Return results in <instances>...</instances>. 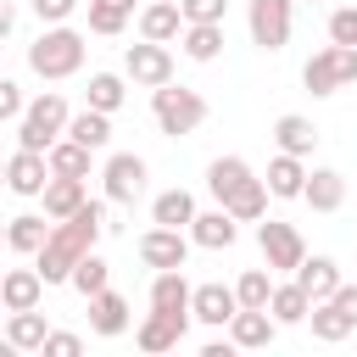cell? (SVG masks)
Returning <instances> with one entry per match:
<instances>
[{
	"label": "cell",
	"instance_id": "6da1fadb",
	"mask_svg": "<svg viewBox=\"0 0 357 357\" xmlns=\"http://www.w3.org/2000/svg\"><path fill=\"white\" fill-rule=\"evenodd\" d=\"M100 229H106V206H100V201H84V212H78V218L56 223V234H50V240H45V251H39V273H45V284L73 279V268L95 251Z\"/></svg>",
	"mask_w": 357,
	"mask_h": 357
},
{
	"label": "cell",
	"instance_id": "7a4b0ae2",
	"mask_svg": "<svg viewBox=\"0 0 357 357\" xmlns=\"http://www.w3.org/2000/svg\"><path fill=\"white\" fill-rule=\"evenodd\" d=\"M28 67L39 73V78H73L78 67H84V33L78 28H45L33 45H28Z\"/></svg>",
	"mask_w": 357,
	"mask_h": 357
},
{
	"label": "cell",
	"instance_id": "3957f363",
	"mask_svg": "<svg viewBox=\"0 0 357 357\" xmlns=\"http://www.w3.org/2000/svg\"><path fill=\"white\" fill-rule=\"evenodd\" d=\"M67 100L61 95H39V100H28V112H22V123H17V151H50L61 134H67Z\"/></svg>",
	"mask_w": 357,
	"mask_h": 357
},
{
	"label": "cell",
	"instance_id": "277c9868",
	"mask_svg": "<svg viewBox=\"0 0 357 357\" xmlns=\"http://www.w3.org/2000/svg\"><path fill=\"white\" fill-rule=\"evenodd\" d=\"M151 112H156V128L162 134H195L201 123H206V100L195 95V89H173V84H162V89H151Z\"/></svg>",
	"mask_w": 357,
	"mask_h": 357
},
{
	"label": "cell",
	"instance_id": "5b68a950",
	"mask_svg": "<svg viewBox=\"0 0 357 357\" xmlns=\"http://www.w3.org/2000/svg\"><path fill=\"white\" fill-rule=\"evenodd\" d=\"M301 84H307L312 95H335V89L357 84V50H351V45H324V50L301 67Z\"/></svg>",
	"mask_w": 357,
	"mask_h": 357
},
{
	"label": "cell",
	"instance_id": "8992f818",
	"mask_svg": "<svg viewBox=\"0 0 357 357\" xmlns=\"http://www.w3.org/2000/svg\"><path fill=\"white\" fill-rule=\"evenodd\" d=\"M257 245H262V257H268L273 273H296V268L307 262V240H301L290 223H279V218L257 223Z\"/></svg>",
	"mask_w": 357,
	"mask_h": 357
},
{
	"label": "cell",
	"instance_id": "52a82bcc",
	"mask_svg": "<svg viewBox=\"0 0 357 357\" xmlns=\"http://www.w3.org/2000/svg\"><path fill=\"white\" fill-rule=\"evenodd\" d=\"M123 67H128V78H134V84H145V89H162V84H173V50H167V45H151V39H139V45H128Z\"/></svg>",
	"mask_w": 357,
	"mask_h": 357
},
{
	"label": "cell",
	"instance_id": "ba28073f",
	"mask_svg": "<svg viewBox=\"0 0 357 357\" xmlns=\"http://www.w3.org/2000/svg\"><path fill=\"white\" fill-rule=\"evenodd\" d=\"M184 257H190V240L178 234V229H145L139 234V262L145 268H156V273H173V268H184Z\"/></svg>",
	"mask_w": 357,
	"mask_h": 357
},
{
	"label": "cell",
	"instance_id": "9c48e42d",
	"mask_svg": "<svg viewBox=\"0 0 357 357\" xmlns=\"http://www.w3.org/2000/svg\"><path fill=\"white\" fill-rule=\"evenodd\" d=\"M245 22H251V39L262 50H284V39H290V0H251Z\"/></svg>",
	"mask_w": 357,
	"mask_h": 357
},
{
	"label": "cell",
	"instance_id": "30bf717a",
	"mask_svg": "<svg viewBox=\"0 0 357 357\" xmlns=\"http://www.w3.org/2000/svg\"><path fill=\"white\" fill-rule=\"evenodd\" d=\"M50 156L45 151H11V162H6V184L17 190V195H45L50 190Z\"/></svg>",
	"mask_w": 357,
	"mask_h": 357
},
{
	"label": "cell",
	"instance_id": "8fae6325",
	"mask_svg": "<svg viewBox=\"0 0 357 357\" xmlns=\"http://www.w3.org/2000/svg\"><path fill=\"white\" fill-rule=\"evenodd\" d=\"M139 195H145V162H139L134 151L112 156V162H106V201H117V206H134Z\"/></svg>",
	"mask_w": 357,
	"mask_h": 357
},
{
	"label": "cell",
	"instance_id": "7c38bea8",
	"mask_svg": "<svg viewBox=\"0 0 357 357\" xmlns=\"http://www.w3.org/2000/svg\"><path fill=\"white\" fill-rule=\"evenodd\" d=\"M184 329H190V318H173V312H156V307H151V318L134 329V340H139L145 357H167V351L184 340Z\"/></svg>",
	"mask_w": 357,
	"mask_h": 357
},
{
	"label": "cell",
	"instance_id": "4fadbf2b",
	"mask_svg": "<svg viewBox=\"0 0 357 357\" xmlns=\"http://www.w3.org/2000/svg\"><path fill=\"white\" fill-rule=\"evenodd\" d=\"M184 6H173V0H151L145 11H139V39H151V45H167V39H184Z\"/></svg>",
	"mask_w": 357,
	"mask_h": 357
},
{
	"label": "cell",
	"instance_id": "5bb4252c",
	"mask_svg": "<svg viewBox=\"0 0 357 357\" xmlns=\"http://www.w3.org/2000/svg\"><path fill=\"white\" fill-rule=\"evenodd\" d=\"M39 296H45V273H39V268H11V273L0 279V301H6V312H33Z\"/></svg>",
	"mask_w": 357,
	"mask_h": 357
},
{
	"label": "cell",
	"instance_id": "9a60e30c",
	"mask_svg": "<svg viewBox=\"0 0 357 357\" xmlns=\"http://www.w3.org/2000/svg\"><path fill=\"white\" fill-rule=\"evenodd\" d=\"M190 312H195L201 324L223 329V324H234V312H240V296H234L229 284H195V301H190Z\"/></svg>",
	"mask_w": 357,
	"mask_h": 357
},
{
	"label": "cell",
	"instance_id": "2e32d148",
	"mask_svg": "<svg viewBox=\"0 0 357 357\" xmlns=\"http://www.w3.org/2000/svg\"><path fill=\"white\" fill-rule=\"evenodd\" d=\"M190 301H195V290L184 284V268H173V273H156V279H151V307H156V312L195 318V312H190Z\"/></svg>",
	"mask_w": 357,
	"mask_h": 357
},
{
	"label": "cell",
	"instance_id": "e0dca14e",
	"mask_svg": "<svg viewBox=\"0 0 357 357\" xmlns=\"http://www.w3.org/2000/svg\"><path fill=\"white\" fill-rule=\"evenodd\" d=\"M234 223H240V218H229L223 206H218V212H195V223H190V240H195L201 251H229V245H234V234H240Z\"/></svg>",
	"mask_w": 357,
	"mask_h": 357
},
{
	"label": "cell",
	"instance_id": "ac0fdd59",
	"mask_svg": "<svg viewBox=\"0 0 357 357\" xmlns=\"http://www.w3.org/2000/svg\"><path fill=\"white\" fill-rule=\"evenodd\" d=\"M296 284H301V290L312 296V307H318V301H329V296L340 290V262H335V257H307V262L296 268Z\"/></svg>",
	"mask_w": 357,
	"mask_h": 357
},
{
	"label": "cell",
	"instance_id": "d6986e66",
	"mask_svg": "<svg viewBox=\"0 0 357 357\" xmlns=\"http://www.w3.org/2000/svg\"><path fill=\"white\" fill-rule=\"evenodd\" d=\"M245 184H251V167H245L240 156H218V162L206 167V190L218 195V206H229V201H234Z\"/></svg>",
	"mask_w": 357,
	"mask_h": 357
},
{
	"label": "cell",
	"instance_id": "ffe728a7",
	"mask_svg": "<svg viewBox=\"0 0 357 357\" xmlns=\"http://www.w3.org/2000/svg\"><path fill=\"white\" fill-rule=\"evenodd\" d=\"M307 324H312V340H324V346H335V340H346L351 329H357V318L329 296V301H318L312 312H307Z\"/></svg>",
	"mask_w": 357,
	"mask_h": 357
},
{
	"label": "cell",
	"instance_id": "44dd1931",
	"mask_svg": "<svg viewBox=\"0 0 357 357\" xmlns=\"http://www.w3.org/2000/svg\"><path fill=\"white\" fill-rule=\"evenodd\" d=\"M273 335H279V318H273V312H251V307H240V312H234V324H229V340H234V346H245V351L268 346Z\"/></svg>",
	"mask_w": 357,
	"mask_h": 357
},
{
	"label": "cell",
	"instance_id": "7402d4cb",
	"mask_svg": "<svg viewBox=\"0 0 357 357\" xmlns=\"http://www.w3.org/2000/svg\"><path fill=\"white\" fill-rule=\"evenodd\" d=\"M301 201H307L312 212H335V206L346 201V178H340L335 167H312V173H307V190H301Z\"/></svg>",
	"mask_w": 357,
	"mask_h": 357
},
{
	"label": "cell",
	"instance_id": "603a6c76",
	"mask_svg": "<svg viewBox=\"0 0 357 357\" xmlns=\"http://www.w3.org/2000/svg\"><path fill=\"white\" fill-rule=\"evenodd\" d=\"M84 178H50V190H45V218L50 223H67V218H78L84 212Z\"/></svg>",
	"mask_w": 357,
	"mask_h": 357
},
{
	"label": "cell",
	"instance_id": "cb8c5ba5",
	"mask_svg": "<svg viewBox=\"0 0 357 357\" xmlns=\"http://www.w3.org/2000/svg\"><path fill=\"white\" fill-rule=\"evenodd\" d=\"M50 234H56V223H45V218L22 212V218H11V229H6V245H11L17 257H39Z\"/></svg>",
	"mask_w": 357,
	"mask_h": 357
},
{
	"label": "cell",
	"instance_id": "d4e9b609",
	"mask_svg": "<svg viewBox=\"0 0 357 357\" xmlns=\"http://www.w3.org/2000/svg\"><path fill=\"white\" fill-rule=\"evenodd\" d=\"M273 139H279V151H284V156H307V151L318 145V128H312V117L284 112V117L273 123Z\"/></svg>",
	"mask_w": 357,
	"mask_h": 357
},
{
	"label": "cell",
	"instance_id": "484cf974",
	"mask_svg": "<svg viewBox=\"0 0 357 357\" xmlns=\"http://www.w3.org/2000/svg\"><path fill=\"white\" fill-rule=\"evenodd\" d=\"M268 190H273L279 201H296V195L307 190V167H301V156H284V151H279V156L268 162Z\"/></svg>",
	"mask_w": 357,
	"mask_h": 357
},
{
	"label": "cell",
	"instance_id": "4316f807",
	"mask_svg": "<svg viewBox=\"0 0 357 357\" xmlns=\"http://www.w3.org/2000/svg\"><path fill=\"white\" fill-rule=\"evenodd\" d=\"M89 329H95V335H123V329H128V301H123L117 290H100V296L89 301Z\"/></svg>",
	"mask_w": 357,
	"mask_h": 357
},
{
	"label": "cell",
	"instance_id": "83f0119b",
	"mask_svg": "<svg viewBox=\"0 0 357 357\" xmlns=\"http://www.w3.org/2000/svg\"><path fill=\"white\" fill-rule=\"evenodd\" d=\"M45 156H50V173H56V178H89V156H95V151L78 145V139H56Z\"/></svg>",
	"mask_w": 357,
	"mask_h": 357
},
{
	"label": "cell",
	"instance_id": "f1b7e54d",
	"mask_svg": "<svg viewBox=\"0 0 357 357\" xmlns=\"http://www.w3.org/2000/svg\"><path fill=\"white\" fill-rule=\"evenodd\" d=\"M268 312L279 318V324H307V312H312V296L290 279V284H273V301H268Z\"/></svg>",
	"mask_w": 357,
	"mask_h": 357
},
{
	"label": "cell",
	"instance_id": "f546056e",
	"mask_svg": "<svg viewBox=\"0 0 357 357\" xmlns=\"http://www.w3.org/2000/svg\"><path fill=\"white\" fill-rule=\"evenodd\" d=\"M67 139H78V145H89V151H100L106 139H112V117L106 112H95V106H84L73 123H67Z\"/></svg>",
	"mask_w": 357,
	"mask_h": 357
},
{
	"label": "cell",
	"instance_id": "4dcf8cb0",
	"mask_svg": "<svg viewBox=\"0 0 357 357\" xmlns=\"http://www.w3.org/2000/svg\"><path fill=\"white\" fill-rule=\"evenodd\" d=\"M223 50V22H190L184 28V56L190 61H212Z\"/></svg>",
	"mask_w": 357,
	"mask_h": 357
},
{
	"label": "cell",
	"instance_id": "1f68e13d",
	"mask_svg": "<svg viewBox=\"0 0 357 357\" xmlns=\"http://www.w3.org/2000/svg\"><path fill=\"white\" fill-rule=\"evenodd\" d=\"M151 218H156L162 229H178V223H195V195H190V190H167V195H156V206H151Z\"/></svg>",
	"mask_w": 357,
	"mask_h": 357
},
{
	"label": "cell",
	"instance_id": "d6a6232c",
	"mask_svg": "<svg viewBox=\"0 0 357 357\" xmlns=\"http://www.w3.org/2000/svg\"><path fill=\"white\" fill-rule=\"evenodd\" d=\"M234 296H240V307L268 312V301H273V268H268V273H262V268H245L240 284H234Z\"/></svg>",
	"mask_w": 357,
	"mask_h": 357
},
{
	"label": "cell",
	"instance_id": "836d02e7",
	"mask_svg": "<svg viewBox=\"0 0 357 357\" xmlns=\"http://www.w3.org/2000/svg\"><path fill=\"white\" fill-rule=\"evenodd\" d=\"M6 340H11V346H22V351H39V346L50 340V329H45L39 307H33V312H11V324H6Z\"/></svg>",
	"mask_w": 357,
	"mask_h": 357
},
{
	"label": "cell",
	"instance_id": "e575fe53",
	"mask_svg": "<svg viewBox=\"0 0 357 357\" xmlns=\"http://www.w3.org/2000/svg\"><path fill=\"white\" fill-rule=\"evenodd\" d=\"M268 195H273V190H268V178H251V184H245L223 212H229V218H240V223H257V218L268 212Z\"/></svg>",
	"mask_w": 357,
	"mask_h": 357
},
{
	"label": "cell",
	"instance_id": "d590c367",
	"mask_svg": "<svg viewBox=\"0 0 357 357\" xmlns=\"http://www.w3.org/2000/svg\"><path fill=\"white\" fill-rule=\"evenodd\" d=\"M106 273H112V268H106V257H95V251H89V257L73 268V290H78L84 301H95V296L106 290Z\"/></svg>",
	"mask_w": 357,
	"mask_h": 357
},
{
	"label": "cell",
	"instance_id": "8d00e7d4",
	"mask_svg": "<svg viewBox=\"0 0 357 357\" xmlns=\"http://www.w3.org/2000/svg\"><path fill=\"white\" fill-rule=\"evenodd\" d=\"M123 95H128V89H123V78H117V73H95V78H89V106H95V112H106V117H112V112L123 106Z\"/></svg>",
	"mask_w": 357,
	"mask_h": 357
},
{
	"label": "cell",
	"instance_id": "74e56055",
	"mask_svg": "<svg viewBox=\"0 0 357 357\" xmlns=\"http://www.w3.org/2000/svg\"><path fill=\"white\" fill-rule=\"evenodd\" d=\"M329 45H351L357 50V6H340L329 17Z\"/></svg>",
	"mask_w": 357,
	"mask_h": 357
},
{
	"label": "cell",
	"instance_id": "f35d334b",
	"mask_svg": "<svg viewBox=\"0 0 357 357\" xmlns=\"http://www.w3.org/2000/svg\"><path fill=\"white\" fill-rule=\"evenodd\" d=\"M39 357H84V340L73 329H50V340L39 346Z\"/></svg>",
	"mask_w": 357,
	"mask_h": 357
},
{
	"label": "cell",
	"instance_id": "ab89813d",
	"mask_svg": "<svg viewBox=\"0 0 357 357\" xmlns=\"http://www.w3.org/2000/svg\"><path fill=\"white\" fill-rule=\"evenodd\" d=\"M184 6V22H223L229 0H178Z\"/></svg>",
	"mask_w": 357,
	"mask_h": 357
},
{
	"label": "cell",
	"instance_id": "60d3db41",
	"mask_svg": "<svg viewBox=\"0 0 357 357\" xmlns=\"http://www.w3.org/2000/svg\"><path fill=\"white\" fill-rule=\"evenodd\" d=\"M128 28V17L123 11H100V6H89V33H106V39H117Z\"/></svg>",
	"mask_w": 357,
	"mask_h": 357
},
{
	"label": "cell",
	"instance_id": "b9f144b4",
	"mask_svg": "<svg viewBox=\"0 0 357 357\" xmlns=\"http://www.w3.org/2000/svg\"><path fill=\"white\" fill-rule=\"evenodd\" d=\"M22 112H28V100H22V89L6 78V84H0V117H6V123H22Z\"/></svg>",
	"mask_w": 357,
	"mask_h": 357
},
{
	"label": "cell",
	"instance_id": "7bdbcfd3",
	"mask_svg": "<svg viewBox=\"0 0 357 357\" xmlns=\"http://www.w3.org/2000/svg\"><path fill=\"white\" fill-rule=\"evenodd\" d=\"M73 6H78V0H33L39 22H50V28H56V22H67V17H73Z\"/></svg>",
	"mask_w": 357,
	"mask_h": 357
},
{
	"label": "cell",
	"instance_id": "ee69618b",
	"mask_svg": "<svg viewBox=\"0 0 357 357\" xmlns=\"http://www.w3.org/2000/svg\"><path fill=\"white\" fill-rule=\"evenodd\" d=\"M234 351H240L234 340H212V346H201V357H234Z\"/></svg>",
	"mask_w": 357,
	"mask_h": 357
},
{
	"label": "cell",
	"instance_id": "f6af8a7d",
	"mask_svg": "<svg viewBox=\"0 0 357 357\" xmlns=\"http://www.w3.org/2000/svg\"><path fill=\"white\" fill-rule=\"evenodd\" d=\"M89 6H100V11H123V17L134 11V0H89Z\"/></svg>",
	"mask_w": 357,
	"mask_h": 357
},
{
	"label": "cell",
	"instance_id": "bcb514c9",
	"mask_svg": "<svg viewBox=\"0 0 357 357\" xmlns=\"http://www.w3.org/2000/svg\"><path fill=\"white\" fill-rule=\"evenodd\" d=\"M0 357H22V346H11V340H6V351H0Z\"/></svg>",
	"mask_w": 357,
	"mask_h": 357
}]
</instances>
